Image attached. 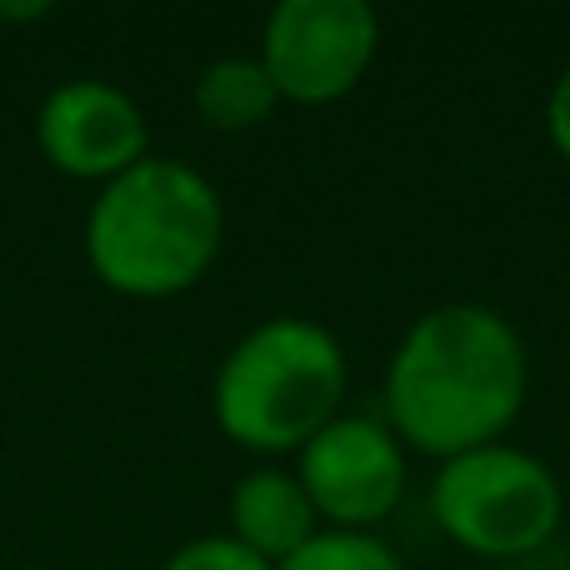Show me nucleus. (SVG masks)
I'll return each instance as SVG.
<instances>
[{
	"label": "nucleus",
	"instance_id": "f257e3e1",
	"mask_svg": "<svg viewBox=\"0 0 570 570\" xmlns=\"http://www.w3.org/2000/svg\"><path fill=\"white\" fill-rule=\"evenodd\" d=\"M531 401V351L511 315L485 301H441L391 345L381 371V421L405 451L451 455L505 441Z\"/></svg>",
	"mask_w": 570,
	"mask_h": 570
},
{
	"label": "nucleus",
	"instance_id": "f03ea898",
	"mask_svg": "<svg viewBox=\"0 0 570 570\" xmlns=\"http://www.w3.org/2000/svg\"><path fill=\"white\" fill-rule=\"evenodd\" d=\"M226 246V196L186 156L150 150L106 180L80 220L86 266L126 301H170L196 291Z\"/></svg>",
	"mask_w": 570,
	"mask_h": 570
},
{
	"label": "nucleus",
	"instance_id": "7ed1b4c3",
	"mask_svg": "<svg viewBox=\"0 0 570 570\" xmlns=\"http://www.w3.org/2000/svg\"><path fill=\"white\" fill-rule=\"evenodd\" d=\"M351 395V355L315 315H266L230 341L210 375V421L236 451L295 461Z\"/></svg>",
	"mask_w": 570,
	"mask_h": 570
},
{
	"label": "nucleus",
	"instance_id": "20e7f679",
	"mask_svg": "<svg viewBox=\"0 0 570 570\" xmlns=\"http://www.w3.org/2000/svg\"><path fill=\"white\" fill-rule=\"evenodd\" d=\"M425 511L475 561H535L566 525V481L546 455L491 441L435 465Z\"/></svg>",
	"mask_w": 570,
	"mask_h": 570
},
{
	"label": "nucleus",
	"instance_id": "39448f33",
	"mask_svg": "<svg viewBox=\"0 0 570 570\" xmlns=\"http://www.w3.org/2000/svg\"><path fill=\"white\" fill-rule=\"evenodd\" d=\"M285 106H335L381 56V16L365 0H276L256 46Z\"/></svg>",
	"mask_w": 570,
	"mask_h": 570
},
{
	"label": "nucleus",
	"instance_id": "423d86ee",
	"mask_svg": "<svg viewBox=\"0 0 570 570\" xmlns=\"http://www.w3.org/2000/svg\"><path fill=\"white\" fill-rule=\"evenodd\" d=\"M325 531H381L411 491V451L365 411H341L291 461Z\"/></svg>",
	"mask_w": 570,
	"mask_h": 570
},
{
	"label": "nucleus",
	"instance_id": "0eeeda50",
	"mask_svg": "<svg viewBox=\"0 0 570 570\" xmlns=\"http://www.w3.org/2000/svg\"><path fill=\"white\" fill-rule=\"evenodd\" d=\"M36 150L50 170L86 186L126 176L130 166L150 156V120L126 86L106 76H66L40 96L36 116Z\"/></svg>",
	"mask_w": 570,
	"mask_h": 570
},
{
	"label": "nucleus",
	"instance_id": "6e6552de",
	"mask_svg": "<svg viewBox=\"0 0 570 570\" xmlns=\"http://www.w3.org/2000/svg\"><path fill=\"white\" fill-rule=\"evenodd\" d=\"M321 531L325 525L315 515L311 495H305L301 475L291 471V461L250 465L226 495V535H236L246 551H256L271 566L291 561Z\"/></svg>",
	"mask_w": 570,
	"mask_h": 570
},
{
	"label": "nucleus",
	"instance_id": "1a4fd4ad",
	"mask_svg": "<svg viewBox=\"0 0 570 570\" xmlns=\"http://www.w3.org/2000/svg\"><path fill=\"white\" fill-rule=\"evenodd\" d=\"M190 106L206 130L240 136V130H261L285 100L261 66V56H216L190 80Z\"/></svg>",
	"mask_w": 570,
	"mask_h": 570
},
{
	"label": "nucleus",
	"instance_id": "9d476101",
	"mask_svg": "<svg viewBox=\"0 0 570 570\" xmlns=\"http://www.w3.org/2000/svg\"><path fill=\"white\" fill-rule=\"evenodd\" d=\"M276 570H411L381 531H321Z\"/></svg>",
	"mask_w": 570,
	"mask_h": 570
},
{
	"label": "nucleus",
	"instance_id": "9b49d317",
	"mask_svg": "<svg viewBox=\"0 0 570 570\" xmlns=\"http://www.w3.org/2000/svg\"><path fill=\"white\" fill-rule=\"evenodd\" d=\"M160 570H276V566L261 561L256 551H246L236 535L210 531V535H190L186 546H176L160 561Z\"/></svg>",
	"mask_w": 570,
	"mask_h": 570
},
{
	"label": "nucleus",
	"instance_id": "f8f14e48",
	"mask_svg": "<svg viewBox=\"0 0 570 570\" xmlns=\"http://www.w3.org/2000/svg\"><path fill=\"white\" fill-rule=\"evenodd\" d=\"M546 140H551V150L570 166V60L561 70H556L551 90H546Z\"/></svg>",
	"mask_w": 570,
	"mask_h": 570
},
{
	"label": "nucleus",
	"instance_id": "ddd939ff",
	"mask_svg": "<svg viewBox=\"0 0 570 570\" xmlns=\"http://www.w3.org/2000/svg\"><path fill=\"white\" fill-rule=\"evenodd\" d=\"M50 0H0V20L6 26H26V20H46Z\"/></svg>",
	"mask_w": 570,
	"mask_h": 570
}]
</instances>
